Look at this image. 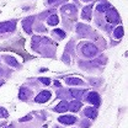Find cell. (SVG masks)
<instances>
[{"mask_svg":"<svg viewBox=\"0 0 128 128\" xmlns=\"http://www.w3.org/2000/svg\"><path fill=\"white\" fill-rule=\"evenodd\" d=\"M1 85H4V81H2V80H0V86H1Z\"/></svg>","mask_w":128,"mask_h":128,"instance_id":"cell-32","label":"cell"},{"mask_svg":"<svg viewBox=\"0 0 128 128\" xmlns=\"http://www.w3.org/2000/svg\"><path fill=\"white\" fill-rule=\"evenodd\" d=\"M63 62H65V63H70V58H69V56H68V53L65 52L63 56Z\"/></svg>","mask_w":128,"mask_h":128,"instance_id":"cell-28","label":"cell"},{"mask_svg":"<svg viewBox=\"0 0 128 128\" xmlns=\"http://www.w3.org/2000/svg\"><path fill=\"white\" fill-rule=\"evenodd\" d=\"M84 114H85L88 118L94 120V118L97 117V110L94 108V107H88V108H85V110H84Z\"/></svg>","mask_w":128,"mask_h":128,"instance_id":"cell-13","label":"cell"},{"mask_svg":"<svg viewBox=\"0 0 128 128\" xmlns=\"http://www.w3.org/2000/svg\"><path fill=\"white\" fill-rule=\"evenodd\" d=\"M60 0H48V4H59Z\"/></svg>","mask_w":128,"mask_h":128,"instance_id":"cell-29","label":"cell"},{"mask_svg":"<svg viewBox=\"0 0 128 128\" xmlns=\"http://www.w3.org/2000/svg\"><path fill=\"white\" fill-rule=\"evenodd\" d=\"M8 116H9V113L5 108H0V118H6Z\"/></svg>","mask_w":128,"mask_h":128,"instance_id":"cell-23","label":"cell"},{"mask_svg":"<svg viewBox=\"0 0 128 128\" xmlns=\"http://www.w3.org/2000/svg\"><path fill=\"white\" fill-rule=\"evenodd\" d=\"M1 74H2V69L0 68V75H1Z\"/></svg>","mask_w":128,"mask_h":128,"instance_id":"cell-33","label":"cell"},{"mask_svg":"<svg viewBox=\"0 0 128 128\" xmlns=\"http://www.w3.org/2000/svg\"><path fill=\"white\" fill-rule=\"evenodd\" d=\"M30 96H31V90H30V89H27V88H21V89H20V91H18V98H20V100L25 101V100H27Z\"/></svg>","mask_w":128,"mask_h":128,"instance_id":"cell-12","label":"cell"},{"mask_svg":"<svg viewBox=\"0 0 128 128\" xmlns=\"http://www.w3.org/2000/svg\"><path fill=\"white\" fill-rule=\"evenodd\" d=\"M106 20L110 22V24H118L120 22V15H118V12L114 10V9H110V10H107L106 11Z\"/></svg>","mask_w":128,"mask_h":128,"instance_id":"cell-3","label":"cell"},{"mask_svg":"<svg viewBox=\"0 0 128 128\" xmlns=\"http://www.w3.org/2000/svg\"><path fill=\"white\" fill-rule=\"evenodd\" d=\"M65 82L68 85H82L84 81L79 78H65Z\"/></svg>","mask_w":128,"mask_h":128,"instance_id":"cell-16","label":"cell"},{"mask_svg":"<svg viewBox=\"0 0 128 128\" xmlns=\"http://www.w3.org/2000/svg\"><path fill=\"white\" fill-rule=\"evenodd\" d=\"M15 27H16L15 21H5V22H0V33L12 32V31H15Z\"/></svg>","mask_w":128,"mask_h":128,"instance_id":"cell-2","label":"cell"},{"mask_svg":"<svg viewBox=\"0 0 128 128\" xmlns=\"http://www.w3.org/2000/svg\"><path fill=\"white\" fill-rule=\"evenodd\" d=\"M60 11H62V14L64 15H75L76 14V8H75V5H73V4H68V5H64L63 8L60 9Z\"/></svg>","mask_w":128,"mask_h":128,"instance_id":"cell-8","label":"cell"},{"mask_svg":"<svg viewBox=\"0 0 128 128\" xmlns=\"http://www.w3.org/2000/svg\"><path fill=\"white\" fill-rule=\"evenodd\" d=\"M76 32L81 37H88L91 33V27L85 25V24H78L76 25Z\"/></svg>","mask_w":128,"mask_h":128,"instance_id":"cell-6","label":"cell"},{"mask_svg":"<svg viewBox=\"0 0 128 128\" xmlns=\"http://www.w3.org/2000/svg\"><path fill=\"white\" fill-rule=\"evenodd\" d=\"M30 120H32V114H28V116H26V117L20 118V122H26V121H30Z\"/></svg>","mask_w":128,"mask_h":128,"instance_id":"cell-27","label":"cell"},{"mask_svg":"<svg viewBox=\"0 0 128 128\" xmlns=\"http://www.w3.org/2000/svg\"><path fill=\"white\" fill-rule=\"evenodd\" d=\"M106 30H107V31H110V30H112V26H111V25H107V27H106Z\"/></svg>","mask_w":128,"mask_h":128,"instance_id":"cell-30","label":"cell"},{"mask_svg":"<svg viewBox=\"0 0 128 128\" xmlns=\"http://www.w3.org/2000/svg\"><path fill=\"white\" fill-rule=\"evenodd\" d=\"M85 90H79V89H70L69 90V94L72 97H75V98H81L84 95Z\"/></svg>","mask_w":128,"mask_h":128,"instance_id":"cell-15","label":"cell"},{"mask_svg":"<svg viewBox=\"0 0 128 128\" xmlns=\"http://www.w3.org/2000/svg\"><path fill=\"white\" fill-rule=\"evenodd\" d=\"M58 121H59L60 123H63V124H73V123L76 122V118H75L74 116H68V114H65V116H60V117L58 118Z\"/></svg>","mask_w":128,"mask_h":128,"instance_id":"cell-9","label":"cell"},{"mask_svg":"<svg viewBox=\"0 0 128 128\" xmlns=\"http://www.w3.org/2000/svg\"><path fill=\"white\" fill-rule=\"evenodd\" d=\"M81 1H91V0H81Z\"/></svg>","mask_w":128,"mask_h":128,"instance_id":"cell-34","label":"cell"},{"mask_svg":"<svg viewBox=\"0 0 128 128\" xmlns=\"http://www.w3.org/2000/svg\"><path fill=\"white\" fill-rule=\"evenodd\" d=\"M90 124H91V121H88V120H84V121H81V127L82 128H89L90 127Z\"/></svg>","mask_w":128,"mask_h":128,"instance_id":"cell-22","label":"cell"},{"mask_svg":"<svg viewBox=\"0 0 128 128\" xmlns=\"http://www.w3.org/2000/svg\"><path fill=\"white\" fill-rule=\"evenodd\" d=\"M90 84H92L94 86H98L101 84V80L98 79H90Z\"/></svg>","mask_w":128,"mask_h":128,"instance_id":"cell-24","label":"cell"},{"mask_svg":"<svg viewBox=\"0 0 128 128\" xmlns=\"http://www.w3.org/2000/svg\"><path fill=\"white\" fill-rule=\"evenodd\" d=\"M40 42H42V37L41 36H32V46L33 47H36L37 43H40Z\"/></svg>","mask_w":128,"mask_h":128,"instance_id":"cell-21","label":"cell"},{"mask_svg":"<svg viewBox=\"0 0 128 128\" xmlns=\"http://www.w3.org/2000/svg\"><path fill=\"white\" fill-rule=\"evenodd\" d=\"M69 110V104L66 101H60L56 107H54V111L59 112V113H63V112H66Z\"/></svg>","mask_w":128,"mask_h":128,"instance_id":"cell-11","label":"cell"},{"mask_svg":"<svg viewBox=\"0 0 128 128\" xmlns=\"http://www.w3.org/2000/svg\"><path fill=\"white\" fill-rule=\"evenodd\" d=\"M96 9H97L98 12H106L107 10L111 9V5L107 4V2H102V4H98V5L96 6Z\"/></svg>","mask_w":128,"mask_h":128,"instance_id":"cell-18","label":"cell"},{"mask_svg":"<svg viewBox=\"0 0 128 128\" xmlns=\"http://www.w3.org/2000/svg\"><path fill=\"white\" fill-rule=\"evenodd\" d=\"M4 59H5L6 63L9 64V65H11V66H18V62L12 56H6Z\"/></svg>","mask_w":128,"mask_h":128,"instance_id":"cell-19","label":"cell"},{"mask_svg":"<svg viewBox=\"0 0 128 128\" xmlns=\"http://www.w3.org/2000/svg\"><path fill=\"white\" fill-rule=\"evenodd\" d=\"M40 81L42 84H44V85H49L50 84V79H48V78H40Z\"/></svg>","mask_w":128,"mask_h":128,"instance_id":"cell-26","label":"cell"},{"mask_svg":"<svg viewBox=\"0 0 128 128\" xmlns=\"http://www.w3.org/2000/svg\"><path fill=\"white\" fill-rule=\"evenodd\" d=\"M81 106H82L81 101H72L69 104V110L72 112H78L81 108Z\"/></svg>","mask_w":128,"mask_h":128,"instance_id":"cell-14","label":"cell"},{"mask_svg":"<svg viewBox=\"0 0 128 128\" xmlns=\"http://www.w3.org/2000/svg\"><path fill=\"white\" fill-rule=\"evenodd\" d=\"M5 128H14V126H12V124H10V126H6Z\"/></svg>","mask_w":128,"mask_h":128,"instance_id":"cell-31","label":"cell"},{"mask_svg":"<svg viewBox=\"0 0 128 128\" xmlns=\"http://www.w3.org/2000/svg\"><path fill=\"white\" fill-rule=\"evenodd\" d=\"M50 97H52L50 91H48V90H43V91H41L38 95L34 97V101H36V102H38V104H44V102H47Z\"/></svg>","mask_w":128,"mask_h":128,"instance_id":"cell-5","label":"cell"},{"mask_svg":"<svg viewBox=\"0 0 128 128\" xmlns=\"http://www.w3.org/2000/svg\"><path fill=\"white\" fill-rule=\"evenodd\" d=\"M86 100H88V102H90L91 105H94V106H100V104H101V97L100 95L95 92V91H90L89 94H88V97H86Z\"/></svg>","mask_w":128,"mask_h":128,"instance_id":"cell-4","label":"cell"},{"mask_svg":"<svg viewBox=\"0 0 128 128\" xmlns=\"http://www.w3.org/2000/svg\"><path fill=\"white\" fill-rule=\"evenodd\" d=\"M113 36H114V38H117V40H120V38L123 37V28H122V26H118V27L114 30Z\"/></svg>","mask_w":128,"mask_h":128,"instance_id":"cell-20","label":"cell"},{"mask_svg":"<svg viewBox=\"0 0 128 128\" xmlns=\"http://www.w3.org/2000/svg\"><path fill=\"white\" fill-rule=\"evenodd\" d=\"M79 48H80V50H81V53H82V56L86 57V58H92V57H95L96 54H97V52H98L97 47H96L94 43H91V42L80 43Z\"/></svg>","mask_w":128,"mask_h":128,"instance_id":"cell-1","label":"cell"},{"mask_svg":"<svg viewBox=\"0 0 128 128\" xmlns=\"http://www.w3.org/2000/svg\"><path fill=\"white\" fill-rule=\"evenodd\" d=\"M33 20H34L33 16L26 17V18L22 20V28L25 30L26 33H32V24H33Z\"/></svg>","mask_w":128,"mask_h":128,"instance_id":"cell-7","label":"cell"},{"mask_svg":"<svg viewBox=\"0 0 128 128\" xmlns=\"http://www.w3.org/2000/svg\"><path fill=\"white\" fill-rule=\"evenodd\" d=\"M91 14H92V6H91V5H88V6H85V8L82 9L81 17H82L84 20L90 21V20H91Z\"/></svg>","mask_w":128,"mask_h":128,"instance_id":"cell-10","label":"cell"},{"mask_svg":"<svg viewBox=\"0 0 128 128\" xmlns=\"http://www.w3.org/2000/svg\"><path fill=\"white\" fill-rule=\"evenodd\" d=\"M58 22H59V18H58V16L57 15H50L48 16L47 18V24L49 25V26H56V25H58Z\"/></svg>","mask_w":128,"mask_h":128,"instance_id":"cell-17","label":"cell"},{"mask_svg":"<svg viewBox=\"0 0 128 128\" xmlns=\"http://www.w3.org/2000/svg\"><path fill=\"white\" fill-rule=\"evenodd\" d=\"M53 32H54V33H57V34H59V37H62V38L65 37V32L62 31V30H58V28H57V30H54Z\"/></svg>","mask_w":128,"mask_h":128,"instance_id":"cell-25","label":"cell"}]
</instances>
